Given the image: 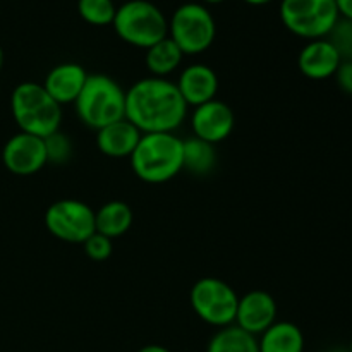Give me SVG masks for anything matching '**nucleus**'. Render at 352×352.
Returning a JSON list of instances; mask_svg holds the SVG:
<instances>
[{"instance_id": "obj_1", "label": "nucleus", "mask_w": 352, "mask_h": 352, "mask_svg": "<svg viewBox=\"0 0 352 352\" xmlns=\"http://www.w3.org/2000/svg\"><path fill=\"white\" fill-rule=\"evenodd\" d=\"M188 109L175 82L167 78L148 76L126 91V119L143 134L174 133L184 124Z\"/></svg>"}, {"instance_id": "obj_2", "label": "nucleus", "mask_w": 352, "mask_h": 352, "mask_svg": "<svg viewBox=\"0 0 352 352\" xmlns=\"http://www.w3.org/2000/svg\"><path fill=\"white\" fill-rule=\"evenodd\" d=\"M184 140L174 133L143 134L131 155V167L146 184H164L182 170Z\"/></svg>"}, {"instance_id": "obj_3", "label": "nucleus", "mask_w": 352, "mask_h": 352, "mask_svg": "<svg viewBox=\"0 0 352 352\" xmlns=\"http://www.w3.org/2000/svg\"><path fill=\"white\" fill-rule=\"evenodd\" d=\"M10 113L21 133L47 138L60 129L62 107L45 91L43 85L24 81L10 95Z\"/></svg>"}, {"instance_id": "obj_4", "label": "nucleus", "mask_w": 352, "mask_h": 352, "mask_svg": "<svg viewBox=\"0 0 352 352\" xmlns=\"http://www.w3.org/2000/svg\"><path fill=\"white\" fill-rule=\"evenodd\" d=\"M74 107L81 122L98 131L126 119V89L110 76L89 74Z\"/></svg>"}, {"instance_id": "obj_5", "label": "nucleus", "mask_w": 352, "mask_h": 352, "mask_svg": "<svg viewBox=\"0 0 352 352\" xmlns=\"http://www.w3.org/2000/svg\"><path fill=\"white\" fill-rule=\"evenodd\" d=\"M117 36L136 48H150L168 36V19L148 0H126L112 23Z\"/></svg>"}, {"instance_id": "obj_6", "label": "nucleus", "mask_w": 352, "mask_h": 352, "mask_svg": "<svg viewBox=\"0 0 352 352\" xmlns=\"http://www.w3.org/2000/svg\"><path fill=\"white\" fill-rule=\"evenodd\" d=\"M217 36V24L208 7L198 2L179 6L168 21V38L184 55H199L208 50Z\"/></svg>"}, {"instance_id": "obj_7", "label": "nucleus", "mask_w": 352, "mask_h": 352, "mask_svg": "<svg viewBox=\"0 0 352 352\" xmlns=\"http://www.w3.org/2000/svg\"><path fill=\"white\" fill-rule=\"evenodd\" d=\"M278 16L292 34L308 41L327 38L340 17L336 0H282Z\"/></svg>"}, {"instance_id": "obj_8", "label": "nucleus", "mask_w": 352, "mask_h": 352, "mask_svg": "<svg viewBox=\"0 0 352 352\" xmlns=\"http://www.w3.org/2000/svg\"><path fill=\"white\" fill-rule=\"evenodd\" d=\"M239 296L227 282L217 277H203L189 292V302L199 320L217 329H226L236 322Z\"/></svg>"}, {"instance_id": "obj_9", "label": "nucleus", "mask_w": 352, "mask_h": 352, "mask_svg": "<svg viewBox=\"0 0 352 352\" xmlns=\"http://www.w3.org/2000/svg\"><path fill=\"white\" fill-rule=\"evenodd\" d=\"M45 227L58 241L82 244L96 232L95 210L79 199H58L45 212Z\"/></svg>"}, {"instance_id": "obj_10", "label": "nucleus", "mask_w": 352, "mask_h": 352, "mask_svg": "<svg viewBox=\"0 0 352 352\" xmlns=\"http://www.w3.org/2000/svg\"><path fill=\"white\" fill-rule=\"evenodd\" d=\"M2 164L14 175L26 177L36 174L48 164L45 140L19 131L3 144Z\"/></svg>"}, {"instance_id": "obj_11", "label": "nucleus", "mask_w": 352, "mask_h": 352, "mask_svg": "<svg viewBox=\"0 0 352 352\" xmlns=\"http://www.w3.org/2000/svg\"><path fill=\"white\" fill-rule=\"evenodd\" d=\"M236 126L234 110L222 100L215 98L192 109V136L210 144H219L232 134Z\"/></svg>"}, {"instance_id": "obj_12", "label": "nucleus", "mask_w": 352, "mask_h": 352, "mask_svg": "<svg viewBox=\"0 0 352 352\" xmlns=\"http://www.w3.org/2000/svg\"><path fill=\"white\" fill-rule=\"evenodd\" d=\"M277 322V302L267 291H250L237 301L236 322L239 329L258 337Z\"/></svg>"}, {"instance_id": "obj_13", "label": "nucleus", "mask_w": 352, "mask_h": 352, "mask_svg": "<svg viewBox=\"0 0 352 352\" xmlns=\"http://www.w3.org/2000/svg\"><path fill=\"white\" fill-rule=\"evenodd\" d=\"M174 82L184 98L186 105L192 109L210 100H215L219 93V76L206 64L188 65L182 69L177 81Z\"/></svg>"}, {"instance_id": "obj_14", "label": "nucleus", "mask_w": 352, "mask_h": 352, "mask_svg": "<svg viewBox=\"0 0 352 352\" xmlns=\"http://www.w3.org/2000/svg\"><path fill=\"white\" fill-rule=\"evenodd\" d=\"M340 62L342 58H340L339 52L327 38L308 41L298 55L299 71L305 78L313 79V81L333 78Z\"/></svg>"}, {"instance_id": "obj_15", "label": "nucleus", "mask_w": 352, "mask_h": 352, "mask_svg": "<svg viewBox=\"0 0 352 352\" xmlns=\"http://www.w3.org/2000/svg\"><path fill=\"white\" fill-rule=\"evenodd\" d=\"M85 67L76 62H64L48 71L45 76L43 88L58 105H69L78 100L88 79Z\"/></svg>"}, {"instance_id": "obj_16", "label": "nucleus", "mask_w": 352, "mask_h": 352, "mask_svg": "<svg viewBox=\"0 0 352 352\" xmlns=\"http://www.w3.org/2000/svg\"><path fill=\"white\" fill-rule=\"evenodd\" d=\"M141 136L143 133L127 119L117 120L96 131V148L105 157L126 158L136 150Z\"/></svg>"}, {"instance_id": "obj_17", "label": "nucleus", "mask_w": 352, "mask_h": 352, "mask_svg": "<svg viewBox=\"0 0 352 352\" xmlns=\"http://www.w3.org/2000/svg\"><path fill=\"white\" fill-rule=\"evenodd\" d=\"M260 352H305V336L292 322H275L258 339Z\"/></svg>"}, {"instance_id": "obj_18", "label": "nucleus", "mask_w": 352, "mask_h": 352, "mask_svg": "<svg viewBox=\"0 0 352 352\" xmlns=\"http://www.w3.org/2000/svg\"><path fill=\"white\" fill-rule=\"evenodd\" d=\"M133 210L127 203L113 199L107 201L95 212V227L96 232L103 234L109 239L124 236L133 226Z\"/></svg>"}, {"instance_id": "obj_19", "label": "nucleus", "mask_w": 352, "mask_h": 352, "mask_svg": "<svg viewBox=\"0 0 352 352\" xmlns=\"http://www.w3.org/2000/svg\"><path fill=\"white\" fill-rule=\"evenodd\" d=\"M219 162L215 144H210L198 138H189L184 140L182 148V170H188L189 174L205 177L212 174Z\"/></svg>"}, {"instance_id": "obj_20", "label": "nucleus", "mask_w": 352, "mask_h": 352, "mask_svg": "<svg viewBox=\"0 0 352 352\" xmlns=\"http://www.w3.org/2000/svg\"><path fill=\"white\" fill-rule=\"evenodd\" d=\"M184 54L181 48L170 40V38H164L153 47L146 48V55H144V64H146L148 71L155 78H167L172 72L177 71L182 64Z\"/></svg>"}, {"instance_id": "obj_21", "label": "nucleus", "mask_w": 352, "mask_h": 352, "mask_svg": "<svg viewBox=\"0 0 352 352\" xmlns=\"http://www.w3.org/2000/svg\"><path fill=\"white\" fill-rule=\"evenodd\" d=\"M206 352H260V347L256 337L237 325H230L217 330L210 339Z\"/></svg>"}, {"instance_id": "obj_22", "label": "nucleus", "mask_w": 352, "mask_h": 352, "mask_svg": "<svg viewBox=\"0 0 352 352\" xmlns=\"http://www.w3.org/2000/svg\"><path fill=\"white\" fill-rule=\"evenodd\" d=\"M78 12L91 26H109L113 23L117 7L113 0H78Z\"/></svg>"}, {"instance_id": "obj_23", "label": "nucleus", "mask_w": 352, "mask_h": 352, "mask_svg": "<svg viewBox=\"0 0 352 352\" xmlns=\"http://www.w3.org/2000/svg\"><path fill=\"white\" fill-rule=\"evenodd\" d=\"M45 140V150H47V162L54 165H64L72 158V141L71 138L60 129L55 131L50 136L43 138Z\"/></svg>"}, {"instance_id": "obj_24", "label": "nucleus", "mask_w": 352, "mask_h": 352, "mask_svg": "<svg viewBox=\"0 0 352 352\" xmlns=\"http://www.w3.org/2000/svg\"><path fill=\"white\" fill-rule=\"evenodd\" d=\"M327 40L339 52L342 60H352V21L339 17L336 26L327 34Z\"/></svg>"}, {"instance_id": "obj_25", "label": "nucleus", "mask_w": 352, "mask_h": 352, "mask_svg": "<svg viewBox=\"0 0 352 352\" xmlns=\"http://www.w3.org/2000/svg\"><path fill=\"white\" fill-rule=\"evenodd\" d=\"M82 246H85L86 256L93 261H105L112 256V239H109L103 234L95 232L82 243Z\"/></svg>"}, {"instance_id": "obj_26", "label": "nucleus", "mask_w": 352, "mask_h": 352, "mask_svg": "<svg viewBox=\"0 0 352 352\" xmlns=\"http://www.w3.org/2000/svg\"><path fill=\"white\" fill-rule=\"evenodd\" d=\"M333 78H336L337 86H339L346 95L352 96V60L340 62L339 69H337Z\"/></svg>"}, {"instance_id": "obj_27", "label": "nucleus", "mask_w": 352, "mask_h": 352, "mask_svg": "<svg viewBox=\"0 0 352 352\" xmlns=\"http://www.w3.org/2000/svg\"><path fill=\"white\" fill-rule=\"evenodd\" d=\"M336 6L340 17L352 21V0H336Z\"/></svg>"}, {"instance_id": "obj_28", "label": "nucleus", "mask_w": 352, "mask_h": 352, "mask_svg": "<svg viewBox=\"0 0 352 352\" xmlns=\"http://www.w3.org/2000/svg\"><path fill=\"white\" fill-rule=\"evenodd\" d=\"M138 352H170V351L164 346H158V344H148V346L141 347Z\"/></svg>"}, {"instance_id": "obj_29", "label": "nucleus", "mask_w": 352, "mask_h": 352, "mask_svg": "<svg viewBox=\"0 0 352 352\" xmlns=\"http://www.w3.org/2000/svg\"><path fill=\"white\" fill-rule=\"evenodd\" d=\"M243 2L250 3V6H267V3H270L272 0H243Z\"/></svg>"}, {"instance_id": "obj_30", "label": "nucleus", "mask_w": 352, "mask_h": 352, "mask_svg": "<svg viewBox=\"0 0 352 352\" xmlns=\"http://www.w3.org/2000/svg\"><path fill=\"white\" fill-rule=\"evenodd\" d=\"M3 60H6V58H3V50H2V47H0V72H2V69H3Z\"/></svg>"}, {"instance_id": "obj_31", "label": "nucleus", "mask_w": 352, "mask_h": 352, "mask_svg": "<svg viewBox=\"0 0 352 352\" xmlns=\"http://www.w3.org/2000/svg\"><path fill=\"white\" fill-rule=\"evenodd\" d=\"M203 2L205 3H222V2H226V0H203Z\"/></svg>"}, {"instance_id": "obj_32", "label": "nucleus", "mask_w": 352, "mask_h": 352, "mask_svg": "<svg viewBox=\"0 0 352 352\" xmlns=\"http://www.w3.org/2000/svg\"><path fill=\"white\" fill-rule=\"evenodd\" d=\"M329 352H349L347 349H333V351H329Z\"/></svg>"}, {"instance_id": "obj_33", "label": "nucleus", "mask_w": 352, "mask_h": 352, "mask_svg": "<svg viewBox=\"0 0 352 352\" xmlns=\"http://www.w3.org/2000/svg\"><path fill=\"white\" fill-rule=\"evenodd\" d=\"M349 352H352V339H351V344H349V349H347Z\"/></svg>"}, {"instance_id": "obj_34", "label": "nucleus", "mask_w": 352, "mask_h": 352, "mask_svg": "<svg viewBox=\"0 0 352 352\" xmlns=\"http://www.w3.org/2000/svg\"><path fill=\"white\" fill-rule=\"evenodd\" d=\"M113 2H116V0H113Z\"/></svg>"}]
</instances>
